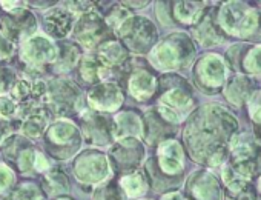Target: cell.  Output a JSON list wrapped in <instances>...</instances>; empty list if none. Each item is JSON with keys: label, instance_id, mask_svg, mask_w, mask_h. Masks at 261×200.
Here are the masks:
<instances>
[{"label": "cell", "instance_id": "6da1fadb", "mask_svg": "<svg viewBox=\"0 0 261 200\" xmlns=\"http://www.w3.org/2000/svg\"><path fill=\"white\" fill-rule=\"evenodd\" d=\"M238 131L235 116L218 104L197 108L186 122L183 140L192 160L206 166H221L229 156V145Z\"/></svg>", "mask_w": 261, "mask_h": 200}, {"label": "cell", "instance_id": "7a4b0ae2", "mask_svg": "<svg viewBox=\"0 0 261 200\" xmlns=\"http://www.w3.org/2000/svg\"><path fill=\"white\" fill-rule=\"evenodd\" d=\"M159 102L155 111L171 125L177 127L195 111L192 85L175 72H165L159 79Z\"/></svg>", "mask_w": 261, "mask_h": 200}, {"label": "cell", "instance_id": "3957f363", "mask_svg": "<svg viewBox=\"0 0 261 200\" xmlns=\"http://www.w3.org/2000/svg\"><path fill=\"white\" fill-rule=\"evenodd\" d=\"M185 172V148L175 139L157 145V153L146 162L145 174L149 188L159 192H171L181 183Z\"/></svg>", "mask_w": 261, "mask_h": 200}, {"label": "cell", "instance_id": "277c9868", "mask_svg": "<svg viewBox=\"0 0 261 200\" xmlns=\"http://www.w3.org/2000/svg\"><path fill=\"white\" fill-rule=\"evenodd\" d=\"M215 20L226 36L261 45V10L247 2H226L215 8Z\"/></svg>", "mask_w": 261, "mask_h": 200}, {"label": "cell", "instance_id": "5b68a950", "mask_svg": "<svg viewBox=\"0 0 261 200\" xmlns=\"http://www.w3.org/2000/svg\"><path fill=\"white\" fill-rule=\"evenodd\" d=\"M195 54L194 40L186 33H172L154 46L149 62L157 69L174 72L189 68L195 60Z\"/></svg>", "mask_w": 261, "mask_h": 200}, {"label": "cell", "instance_id": "8992f818", "mask_svg": "<svg viewBox=\"0 0 261 200\" xmlns=\"http://www.w3.org/2000/svg\"><path fill=\"white\" fill-rule=\"evenodd\" d=\"M2 154L10 168L20 174H45L51 169L46 156L42 154L25 136L11 134L7 137L2 143Z\"/></svg>", "mask_w": 261, "mask_h": 200}, {"label": "cell", "instance_id": "52a82bcc", "mask_svg": "<svg viewBox=\"0 0 261 200\" xmlns=\"http://www.w3.org/2000/svg\"><path fill=\"white\" fill-rule=\"evenodd\" d=\"M120 77V88L137 102H148L159 88V79L152 66L139 59H129V62L117 72Z\"/></svg>", "mask_w": 261, "mask_h": 200}, {"label": "cell", "instance_id": "ba28073f", "mask_svg": "<svg viewBox=\"0 0 261 200\" xmlns=\"http://www.w3.org/2000/svg\"><path fill=\"white\" fill-rule=\"evenodd\" d=\"M227 165L243 179L253 182L261 176V145L249 134H235L229 145Z\"/></svg>", "mask_w": 261, "mask_h": 200}, {"label": "cell", "instance_id": "9c48e42d", "mask_svg": "<svg viewBox=\"0 0 261 200\" xmlns=\"http://www.w3.org/2000/svg\"><path fill=\"white\" fill-rule=\"evenodd\" d=\"M53 116L69 119L77 116L83 107L82 91L75 82L65 79H54L46 83V95L43 102Z\"/></svg>", "mask_w": 261, "mask_h": 200}, {"label": "cell", "instance_id": "30bf717a", "mask_svg": "<svg viewBox=\"0 0 261 200\" xmlns=\"http://www.w3.org/2000/svg\"><path fill=\"white\" fill-rule=\"evenodd\" d=\"M118 42L127 53L146 54L154 49L159 40V31L148 17L130 16L117 30Z\"/></svg>", "mask_w": 261, "mask_h": 200}, {"label": "cell", "instance_id": "8fae6325", "mask_svg": "<svg viewBox=\"0 0 261 200\" xmlns=\"http://www.w3.org/2000/svg\"><path fill=\"white\" fill-rule=\"evenodd\" d=\"M82 146L80 130L68 119L54 120L45 131V148L53 159H71Z\"/></svg>", "mask_w": 261, "mask_h": 200}, {"label": "cell", "instance_id": "7c38bea8", "mask_svg": "<svg viewBox=\"0 0 261 200\" xmlns=\"http://www.w3.org/2000/svg\"><path fill=\"white\" fill-rule=\"evenodd\" d=\"M227 66L224 63V59L215 53L203 54L197 59L194 69H192V79L195 86L207 94L214 95L223 91L226 82H227Z\"/></svg>", "mask_w": 261, "mask_h": 200}, {"label": "cell", "instance_id": "4fadbf2b", "mask_svg": "<svg viewBox=\"0 0 261 200\" xmlns=\"http://www.w3.org/2000/svg\"><path fill=\"white\" fill-rule=\"evenodd\" d=\"M20 62L27 72L42 74L51 68L57 57V46L45 36H33L20 45Z\"/></svg>", "mask_w": 261, "mask_h": 200}, {"label": "cell", "instance_id": "5bb4252c", "mask_svg": "<svg viewBox=\"0 0 261 200\" xmlns=\"http://www.w3.org/2000/svg\"><path fill=\"white\" fill-rule=\"evenodd\" d=\"M108 156V162L111 163L114 172L126 176L139 169L145 157V146L137 137H124L115 140Z\"/></svg>", "mask_w": 261, "mask_h": 200}, {"label": "cell", "instance_id": "9a60e30c", "mask_svg": "<svg viewBox=\"0 0 261 200\" xmlns=\"http://www.w3.org/2000/svg\"><path fill=\"white\" fill-rule=\"evenodd\" d=\"M79 130L82 137L94 146H106L114 143V119L109 116L86 110L80 114L79 119Z\"/></svg>", "mask_w": 261, "mask_h": 200}, {"label": "cell", "instance_id": "2e32d148", "mask_svg": "<svg viewBox=\"0 0 261 200\" xmlns=\"http://www.w3.org/2000/svg\"><path fill=\"white\" fill-rule=\"evenodd\" d=\"M72 33L75 40L88 49L98 48L103 42L114 39V33L108 28L103 17L95 11L82 14L74 23Z\"/></svg>", "mask_w": 261, "mask_h": 200}, {"label": "cell", "instance_id": "e0dca14e", "mask_svg": "<svg viewBox=\"0 0 261 200\" xmlns=\"http://www.w3.org/2000/svg\"><path fill=\"white\" fill-rule=\"evenodd\" d=\"M72 171L80 183L97 185L103 183L109 176V162L103 153L86 149L75 157L72 163Z\"/></svg>", "mask_w": 261, "mask_h": 200}, {"label": "cell", "instance_id": "ac0fdd59", "mask_svg": "<svg viewBox=\"0 0 261 200\" xmlns=\"http://www.w3.org/2000/svg\"><path fill=\"white\" fill-rule=\"evenodd\" d=\"M226 66L235 74L259 76L261 74V45L235 43L224 54Z\"/></svg>", "mask_w": 261, "mask_h": 200}, {"label": "cell", "instance_id": "d6986e66", "mask_svg": "<svg viewBox=\"0 0 261 200\" xmlns=\"http://www.w3.org/2000/svg\"><path fill=\"white\" fill-rule=\"evenodd\" d=\"M88 105L91 110L98 113H114L118 111L124 102V92L115 82H101L88 89Z\"/></svg>", "mask_w": 261, "mask_h": 200}, {"label": "cell", "instance_id": "ffe728a7", "mask_svg": "<svg viewBox=\"0 0 261 200\" xmlns=\"http://www.w3.org/2000/svg\"><path fill=\"white\" fill-rule=\"evenodd\" d=\"M2 33L10 42L16 43H23L28 39H31L36 31H37V20L36 16L28 10L23 8L16 13H7L2 17Z\"/></svg>", "mask_w": 261, "mask_h": 200}, {"label": "cell", "instance_id": "44dd1931", "mask_svg": "<svg viewBox=\"0 0 261 200\" xmlns=\"http://www.w3.org/2000/svg\"><path fill=\"white\" fill-rule=\"evenodd\" d=\"M185 195L188 200H223V186L220 180L207 169L195 171L186 182Z\"/></svg>", "mask_w": 261, "mask_h": 200}, {"label": "cell", "instance_id": "7402d4cb", "mask_svg": "<svg viewBox=\"0 0 261 200\" xmlns=\"http://www.w3.org/2000/svg\"><path fill=\"white\" fill-rule=\"evenodd\" d=\"M11 97L19 105V110H25L34 105H40L45 102L46 95V83L36 79H20L11 88Z\"/></svg>", "mask_w": 261, "mask_h": 200}, {"label": "cell", "instance_id": "603a6c76", "mask_svg": "<svg viewBox=\"0 0 261 200\" xmlns=\"http://www.w3.org/2000/svg\"><path fill=\"white\" fill-rule=\"evenodd\" d=\"M20 111V131L23 133L25 137H40L42 134H45V131L49 127V120L53 116V113L49 111V108L45 104L40 105H34L25 110H19Z\"/></svg>", "mask_w": 261, "mask_h": 200}, {"label": "cell", "instance_id": "cb8c5ba5", "mask_svg": "<svg viewBox=\"0 0 261 200\" xmlns=\"http://www.w3.org/2000/svg\"><path fill=\"white\" fill-rule=\"evenodd\" d=\"M192 37L198 45L204 48L220 45L227 39L215 20V8H207L206 14L198 20L197 25L192 27Z\"/></svg>", "mask_w": 261, "mask_h": 200}, {"label": "cell", "instance_id": "d4e9b609", "mask_svg": "<svg viewBox=\"0 0 261 200\" xmlns=\"http://www.w3.org/2000/svg\"><path fill=\"white\" fill-rule=\"evenodd\" d=\"M175 127L168 123L155 108L145 113L142 119V134L149 145H160L162 142L172 139L175 136Z\"/></svg>", "mask_w": 261, "mask_h": 200}, {"label": "cell", "instance_id": "484cf974", "mask_svg": "<svg viewBox=\"0 0 261 200\" xmlns=\"http://www.w3.org/2000/svg\"><path fill=\"white\" fill-rule=\"evenodd\" d=\"M112 76V71L97 57V54L82 56L77 63V79L86 86H94L101 82H106Z\"/></svg>", "mask_w": 261, "mask_h": 200}, {"label": "cell", "instance_id": "4316f807", "mask_svg": "<svg viewBox=\"0 0 261 200\" xmlns=\"http://www.w3.org/2000/svg\"><path fill=\"white\" fill-rule=\"evenodd\" d=\"M75 14H72L66 7H56L43 16V28L49 37L65 39L74 28Z\"/></svg>", "mask_w": 261, "mask_h": 200}, {"label": "cell", "instance_id": "83f0119b", "mask_svg": "<svg viewBox=\"0 0 261 200\" xmlns=\"http://www.w3.org/2000/svg\"><path fill=\"white\" fill-rule=\"evenodd\" d=\"M226 100L233 107H243L249 102L252 94L256 91L255 82L244 74H233L223 88Z\"/></svg>", "mask_w": 261, "mask_h": 200}, {"label": "cell", "instance_id": "f1b7e54d", "mask_svg": "<svg viewBox=\"0 0 261 200\" xmlns=\"http://www.w3.org/2000/svg\"><path fill=\"white\" fill-rule=\"evenodd\" d=\"M97 57L114 72H118L127 62H129V53L127 49L118 42V39H109L103 42L97 48Z\"/></svg>", "mask_w": 261, "mask_h": 200}, {"label": "cell", "instance_id": "f546056e", "mask_svg": "<svg viewBox=\"0 0 261 200\" xmlns=\"http://www.w3.org/2000/svg\"><path fill=\"white\" fill-rule=\"evenodd\" d=\"M207 5L204 2H171V14L174 25L194 27L206 14Z\"/></svg>", "mask_w": 261, "mask_h": 200}, {"label": "cell", "instance_id": "4dcf8cb0", "mask_svg": "<svg viewBox=\"0 0 261 200\" xmlns=\"http://www.w3.org/2000/svg\"><path fill=\"white\" fill-rule=\"evenodd\" d=\"M142 134V117L136 110H124L114 119V139L137 137Z\"/></svg>", "mask_w": 261, "mask_h": 200}, {"label": "cell", "instance_id": "1f68e13d", "mask_svg": "<svg viewBox=\"0 0 261 200\" xmlns=\"http://www.w3.org/2000/svg\"><path fill=\"white\" fill-rule=\"evenodd\" d=\"M57 57L54 65L51 66L54 72L65 74L71 69H74L82 59V49L79 45L69 40H60L57 45Z\"/></svg>", "mask_w": 261, "mask_h": 200}, {"label": "cell", "instance_id": "d6a6232c", "mask_svg": "<svg viewBox=\"0 0 261 200\" xmlns=\"http://www.w3.org/2000/svg\"><path fill=\"white\" fill-rule=\"evenodd\" d=\"M42 191L46 195H53L54 198L66 195L69 192V180L68 176L59 169H49L42 177Z\"/></svg>", "mask_w": 261, "mask_h": 200}, {"label": "cell", "instance_id": "836d02e7", "mask_svg": "<svg viewBox=\"0 0 261 200\" xmlns=\"http://www.w3.org/2000/svg\"><path fill=\"white\" fill-rule=\"evenodd\" d=\"M118 186L121 189V192L126 195V197H140V195H145L146 191L149 189V182H148V177L145 172L142 171H134L130 174H126L120 179L118 182Z\"/></svg>", "mask_w": 261, "mask_h": 200}, {"label": "cell", "instance_id": "e575fe53", "mask_svg": "<svg viewBox=\"0 0 261 200\" xmlns=\"http://www.w3.org/2000/svg\"><path fill=\"white\" fill-rule=\"evenodd\" d=\"M43 191L34 182H23L17 183L7 200H42Z\"/></svg>", "mask_w": 261, "mask_h": 200}, {"label": "cell", "instance_id": "d590c367", "mask_svg": "<svg viewBox=\"0 0 261 200\" xmlns=\"http://www.w3.org/2000/svg\"><path fill=\"white\" fill-rule=\"evenodd\" d=\"M92 200H124V197L118 183H115L114 180H109V182H103L101 185H98V188L94 191Z\"/></svg>", "mask_w": 261, "mask_h": 200}, {"label": "cell", "instance_id": "8d00e7d4", "mask_svg": "<svg viewBox=\"0 0 261 200\" xmlns=\"http://www.w3.org/2000/svg\"><path fill=\"white\" fill-rule=\"evenodd\" d=\"M127 17H130L129 8H123V7H120V5H112V7L106 11L103 20H105V23L108 25V28L114 33V31L118 30V27H120Z\"/></svg>", "mask_w": 261, "mask_h": 200}, {"label": "cell", "instance_id": "74e56055", "mask_svg": "<svg viewBox=\"0 0 261 200\" xmlns=\"http://www.w3.org/2000/svg\"><path fill=\"white\" fill-rule=\"evenodd\" d=\"M17 185L16 182V174L10 166L0 165V197H8L14 186Z\"/></svg>", "mask_w": 261, "mask_h": 200}, {"label": "cell", "instance_id": "f35d334b", "mask_svg": "<svg viewBox=\"0 0 261 200\" xmlns=\"http://www.w3.org/2000/svg\"><path fill=\"white\" fill-rule=\"evenodd\" d=\"M19 113V105L10 95H0V117L13 119Z\"/></svg>", "mask_w": 261, "mask_h": 200}, {"label": "cell", "instance_id": "ab89813d", "mask_svg": "<svg viewBox=\"0 0 261 200\" xmlns=\"http://www.w3.org/2000/svg\"><path fill=\"white\" fill-rule=\"evenodd\" d=\"M14 83H16V74L8 68L0 66V95H7V92L11 91Z\"/></svg>", "mask_w": 261, "mask_h": 200}, {"label": "cell", "instance_id": "60d3db41", "mask_svg": "<svg viewBox=\"0 0 261 200\" xmlns=\"http://www.w3.org/2000/svg\"><path fill=\"white\" fill-rule=\"evenodd\" d=\"M20 128V120H14V119H2L0 117V145L4 143V140L7 137H10L13 134V131L16 128Z\"/></svg>", "mask_w": 261, "mask_h": 200}, {"label": "cell", "instance_id": "b9f144b4", "mask_svg": "<svg viewBox=\"0 0 261 200\" xmlns=\"http://www.w3.org/2000/svg\"><path fill=\"white\" fill-rule=\"evenodd\" d=\"M16 54V45L0 33V60H10Z\"/></svg>", "mask_w": 261, "mask_h": 200}, {"label": "cell", "instance_id": "7bdbcfd3", "mask_svg": "<svg viewBox=\"0 0 261 200\" xmlns=\"http://www.w3.org/2000/svg\"><path fill=\"white\" fill-rule=\"evenodd\" d=\"M157 17L163 25H174L172 14H171V2H159L157 4Z\"/></svg>", "mask_w": 261, "mask_h": 200}, {"label": "cell", "instance_id": "ee69618b", "mask_svg": "<svg viewBox=\"0 0 261 200\" xmlns=\"http://www.w3.org/2000/svg\"><path fill=\"white\" fill-rule=\"evenodd\" d=\"M160 200H188L185 194L178 192V191H171V192H166Z\"/></svg>", "mask_w": 261, "mask_h": 200}, {"label": "cell", "instance_id": "f6af8a7d", "mask_svg": "<svg viewBox=\"0 0 261 200\" xmlns=\"http://www.w3.org/2000/svg\"><path fill=\"white\" fill-rule=\"evenodd\" d=\"M149 2H124L123 7H137L136 10H142L143 7H148Z\"/></svg>", "mask_w": 261, "mask_h": 200}, {"label": "cell", "instance_id": "bcb514c9", "mask_svg": "<svg viewBox=\"0 0 261 200\" xmlns=\"http://www.w3.org/2000/svg\"><path fill=\"white\" fill-rule=\"evenodd\" d=\"M256 192H261V176L258 177V186H256Z\"/></svg>", "mask_w": 261, "mask_h": 200}, {"label": "cell", "instance_id": "7dc6e473", "mask_svg": "<svg viewBox=\"0 0 261 200\" xmlns=\"http://www.w3.org/2000/svg\"><path fill=\"white\" fill-rule=\"evenodd\" d=\"M54 200H72V198H69L68 195H62V197H57V198H54Z\"/></svg>", "mask_w": 261, "mask_h": 200}, {"label": "cell", "instance_id": "c3c4849f", "mask_svg": "<svg viewBox=\"0 0 261 200\" xmlns=\"http://www.w3.org/2000/svg\"><path fill=\"white\" fill-rule=\"evenodd\" d=\"M258 5H259V7H261V2H258Z\"/></svg>", "mask_w": 261, "mask_h": 200}]
</instances>
